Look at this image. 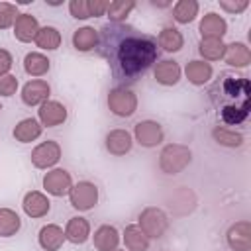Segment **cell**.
Instances as JSON below:
<instances>
[{"instance_id":"ac0fdd59","label":"cell","mask_w":251,"mask_h":251,"mask_svg":"<svg viewBox=\"0 0 251 251\" xmlns=\"http://www.w3.org/2000/svg\"><path fill=\"white\" fill-rule=\"evenodd\" d=\"M180 75H182V69L176 61L173 59H163L159 63H155V69H153V76L159 84L163 86H175L178 80H180Z\"/></svg>"},{"instance_id":"8d00e7d4","label":"cell","mask_w":251,"mask_h":251,"mask_svg":"<svg viewBox=\"0 0 251 251\" xmlns=\"http://www.w3.org/2000/svg\"><path fill=\"white\" fill-rule=\"evenodd\" d=\"M220 8L227 14H241L249 8V0H220Z\"/></svg>"},{"instance_id":"cb8c5ba5","label":"cell","mask_w":251,"mask_h":251,"mask_svg":"<svg viewBox=\"0 0 251 251\" xmlns=\"http://www.w3.org/2000/svg\"><path fill=\"white\" fill-rule=\"evenodd\" d=\"M51 69V61L47 55H43L41 51H29L25 53L24 57V71L29 75V76H45Z\"/></svg>"},{"instance_id":"60d3db41","label":"cell","mask_w":251,"mask_h":251,"mask_svg":"<svg viewBox=\"0 0 251 251\" xmlns=\"http://www.w3.org/2000/svg\"><path fill=\"white\" fill-rule=\"evenodd\" d=\"M116 251H126V249H116Z\"/></svg>"},{"instance_id":"8fae6325","label":"cell","mask_w":251,"mask_h":251,"mask_svg":"<svg viewBox=\"0 0 251 251\" xmlns=\"http://www.w3.org/2000/svg\"><path fill=\"white\" fill-rule=\"evenodd\" d=\"M67 116H69V112H67L65 104H61L59 100H47L37 110V120L43 127H57L67 122Z\"/></svg>"},{"instance_id":"d6986e66","label":"cell","mask_w":251,"mask_h":251,"mask_svg":"<svg viewBox=\"0 0 251 251\" xmlns=\"http://www.w3.org/2000/svg\"><path fill=\"white\" fill-rule=\"evenodd\" d=\"M65 239L73 245H82L90 239V222L82 216H73L65 226Z\"/></svg>"},{"instance_id":"6da1fadb","label":"cell","mask_w":251,"mask_h":251,"mask_svg":"<svg viewBox=\"0 0 251 251\" xmlns=\"http://www.w3.org/2000/svg\"><path fill=\"white\" fill-rule=\"evenodd\" d=\"M116 25H106L104 27V41L108 39V63L112 67V75L122 80V78H135L143 75L151 65L157 63L159 49L157 41L149 35L135 33L129 29Z\"/></svg>"},{"instance_id":"7a4b0ae2","label":"cell","mask_w":251,"mask_h":251,"mask_svg":"<svg viewBox=\"0 0 251 251\" xmlns=\"http://www.w3.org/2000/svg\"><path fill=\"white\" fill-rule=\"evenodd\" d=\"M192 161V151L188 145L182 143H169L159 153V169L165 175H178L182 173Z\"/></svg>"},{"instance_id":"4dcf8cb0","label":"cell","mask_w":251,"mask_h":251,"mask_svg":"<svg viewBox=\"0 0 251 251\" xmlns=\"http://www.w3.org/2000/svg\"><path fill=\"white\" fill-rule=\"evenodd\" d=\"M212 139L222 145V147H241L243 145V135L235 129H227V127H222V126H216L212 129Z\"/></svg>"},{"instance_id":"e0dca14e","label":"cell","mask_w":251,"mask_h":251,"mask_svg":"<svg viewBox=\"0 0 251 251\" xmlns=\"http://www.w3.org/2000/svg\"><path fill=\"white\" fill-rule=\"evenodd\" d=\"M120 241H122L120 231L110 224H102L100 227L94 229L92 243H94L96 251H116Z\"/></svg>"},{"instance_id":"5bb4252c","label":"cell","mask_w":251,"mask_h":251,"mask_svg":"<svg viewBox=\"0 0 251 251\" xmlns=\"http://www.w3.org/2000/svg\"><path fill=\"white\" fill-rule=\"evenodd\" d=\"M198 31L202 39H224V35L227 33V22L224 20V16L216 12H208L202 16L198 24Z\"/></svg>"},{"instance_id":"ba28073f","label":"cell","mask_w":251,"mask_h":251,"mask_svg":"<svg viewBox=\"0 0 251 251\" xmlns=\"http://www.w3.org/2000/svg\"><path fill=\"white\" fill-rule=\"evenodd\" d=\"M41 184H43V188H45L47 194L61 198V196H69V192L73 188V176H71L69 171L55 167V169H49L43 175Z\"/></svg>"},{"instance_id":"b9f144b4","label":"cell","mask_w":251,"mask_h":251,"mask_svg":"<svg viewBox=\"0 0 251 251\" xmlns=\"http://www.w3.org/2000/svg\"><path fill=\"white\" fill-rule=\"evenodd\" d=\"M0 112H2V104H0Z\"/></svg>"},{"instance_id":"7402d4cb","label":"cell","mask_w":251,"mask_h":251,"mask_svg":"<svg viewBox=\"0 0 251 251\" xmlns=\"http://www.w3.org/2000/svg\"><path fill=\"white\" fill-rule=\"evenodd\" d=\"M184 75H186V78H188L190 84H194V86H204V84L210 82V78L214 76V67H212V63H206V61H202V59H194V61L186 63Z\"/></svg>"},{"instance_id":"5b68a950","label":"cell","mask_w":251,"mask_h":251,"mask_svg":"<svg viewBox=\"0 0 251 251\" xmlns=\"http://www.w3.org/2000/svg\"><path fill=\"white\" fill-rule=\"evenodd\" d=\"M69 202L78 212H88L98 204V186L90 180H78L69 192Z\"/></svg>"},{"instance_id":"836d02e7","label":"cell","mask_w":251,"mask_h":251,"mask_svg":"<svg viewBox=\"0 0 251 251\" xmlns=\"http://www.w3.org/2000/svg\"><path fill=\"white\" fill-rule=\"evenodd\" d=\"M20 16L18 6L12 2H0V29H8L14 27L16 18Z\"/></svg>"},{"instance_id":"f35d334b","label":"cell","mask_w":251,"mask_h":251,"mask_svg":"<svg viewBox=\"0 0 251 251\" xmlns=\"http://www.w3.org/2000/svg\"><path fill=\"white\" fill-rule=\"evenodd\" d=\"M12 65H14L12 53H10L8 49H2V47H0V76H2V75H8L10 69H12Z\"/></svg>"},{"instance_id":"8992f818","label":"cell","mask_w":251,"mask_h":251,"mask_svg":"<svg viewBox=\"0 0 251 251\" xmlns=\"http://www.w3.org/2000/svg\"><path fill=\"white\" fill-rule=\"evenodd\" d=\"M61 145L55 141V139H47V141H41L39 145H35L31 149V165L35 169H41V171H49V169H55V165L61 161Z\"/></svg>"},{"instance_id":"1f68e13d","label":"cell","mask_w":251,"mask_h":251,"mask_svg":"<svg viewBox=\"0 0 251 251\" xmlns=\"http://www.w3.org/2000/svg\"><path fill=\"white\" fill-rule=\"evenodd\" d=\"M135 8V2L133 0H114L108 4V10H106V16L110 22L114 24H122L127 20V16L133 12Z\"/></svg>"},{"instance_id":"30bf717a","label":"cell","mask_w":251,"mask_h":251,"mask_svg":"<svg viewBox=\"0 0 251 251\" xmlns=\"http://www.w3.org/2000/svg\"><path fill=\"white\" fill-rule=\"evenodd\" d=\"M49 94H51V86L43 78H31V80H27L22 86V92H20L22 102L25 106H41L43 102L49 100Z\"/></svg>"},{"instance_id":"484cf974","label":"cell","mask_w":251,"mask_h":251,"mask_svg":"<svg viewBox=\"0 0 251 251\" xmlns=\"http://www.w3.org/2000/svg\"><path fill=\"white\" fill-rule=\"evenodd\" d=\"M61 41H63V35L61 31L55 27V25H43L39 27L33 43L41 49V51H55L61 47Z\"/></svg>"},{"instance_id":"4fadbf2b","label":"cell","mask_w":251,"mask_h":251,"mask_svg":"<svg viewBox=\"0 0 251 251\" xmlns=\"http://www.w3.org/2000/svg\"><path fill=\"white\" fill-rule=\"evenodd\" d=\"M104 145H106V151L114 157H124L131 151L133 147V135L127 131V129H110L104 137Z\"/></svg>"},{"instance_id":"44dd1931","label":"cell","mask_w":251,"mask_h":251,"mask_svg":"<svg viewBox=\"0 0 251 251\" xmlns=\"http://www.w3.org/2000/svg\"><path fill=\"white\" fill-rule=\"evenodd\" d=\"M224 61H226L229 67L245 69V67L251 63V51H249L247 43H243V41H231V43H226Z\"/></svg>"},{"instance_id":"f1b7e54d","label":"cell","mask_w":251,"mask_h":251,"mask_svg":"<svg viewBox=\"0 0 251 251\" xmlns=\"http://www.w3.org/2000/svg\"><path fill=\"white\" fill-rule=\"evenodd\" d=\"M22 229V218L12 208H0V237H14Z\"/></svg>"},{"instance_id":"7c38bea8","label":"cell","mask_w":251,"mask_h":251,"mask_svg":"<svg viewBox=\"0 0 251 251\" xmlns=\"http://www.w3.org/2000/svg\"><path fill=\"white\" fill-rule=\"evenodd\" d=\"M226 241L231 251H251V224L247 220L231 224L226 233Z\"/></svg>"},{"instance_id":"9a60e30c","label":"cell","mask_w":251,"mask_h":251,"mask_svg":"<svg viewBox=\"0 0 251 251\" xmlns=\"http://www.w3.org/2000/svg\"><path fill=\"white\" fill-rule=\"evenodd\" d=\"M65 241V229L57 224H45L37 233V243L43 251H59Z\"/></svg>"},{"instance_id":"ab89813d","label":"cell","mask_w":251,"mask_h":251,"mask_svg":"<svg viewBox=\"0 0 251 251\" xmlns=\"http://www.w3.org/2000/svg\"><path fill=\"white\" fill-rule=\"evenodd\" d=\"M151 6H155V8H167V6H171V2H169V0H165V2H157V0H151Z\"/></svg>"},{"instance_id":"d4e9b609","label":"cell","mask_w":251,"mask_h":251,"mask_svg":"<svg viewBox=\"0 0 251 251\" xmlns=\"http://www.w3.org/2000/svg\"><path fill=\"white\" fill-rule=\"evenodd\" d=\"M122 241H124L127 251H147L149 245H151V239L139 229L137 224L126 226V229L122 233Z\"/></svg>"},{"instance_id":"3957f363","label":"cell","mask_w":251,"mask_h":251,"mask_svg":"<svg viewBox=\"0 0 251 251\" xmlns=\"http://www.w3.org/2000/svg\"><path fill=\"white\" fill-rule=\"evenodd\" d=\"M169 216L165 214V210L157 208V206H147L141 210L139 218H137V226L139 229L149 237V239H161L167 229H169Z\"/></svg>"},{"instance_id":"e575fe53","label":"cell","mask_w":251,"mask_h":251,"mask_svg":"<svg viewBox=\"0 0 251 251\" xmlns=\"http://www.w3.org/2000/svg\"><path fill=\"white\" fill-rule=\"evenodd\" d=\"M18 86H20V82H18V78L14 75L8 73V75L0 76V96H4V98L14 96L18 92Z\"/></svg>"},{"instance_id":"52a82bcc","label":"cell","mask_w":251,"mask_h":251,"mask_svg":"<svg viewBox=\"0 0 251 251\" xmlns=\"http://www.w3.org/2000/svg\"><path fill=\"white\" fill-rule=\"evenodd\" d=\"M165 139V129L155 120H141L133 127V141H137L141 147H157Z\"/></svg>"},{"instance_id":"9c48e42d","label":"cell","mask_w":251,"mask_h":251,"mask_svg":"<svg viewBox=\"0 0 251 251\" xmlns=\"http://www.w3.org/2000/svg\"><path fill=\"white\" fill-rule=\"evenodd\" d=\"M22 210L27 218L31 220H39V218H45L51 210V200L47 194L39 192V190H29L24 194L22 198Z\"/></svg>"},{"instance_id":"83f0119b","label":"cell","mask_w":251,"mask_h":251,"mask_svg":"<svg viewBox=\"0 0 251 251\" xmlns=\"http://www.w3.org/2000/svg\"><path fill=\"white\" fill-rule=\"evenodd\" d=\"M198 12H200V4L196 0H178L173 6V18L180 25H186V24L194 22Z\"/></svg>"},{"instance_id":"f546056e","label":"cell","mask_w":251,"mask_h":251,"mask_svg":"<svg viewBox=\"0 0 251 251\" xmlns=\"http://www.w3.org/2000/svg\"><path fill=\"white\" fill-rule=\"evenodd\" d=\"M226 43L224 39H200L198 41V53L202 55V61H220L224 59Z\"/></svg>"},{"instance_id":"2e32d148","label":"cell","mask_w":251,"mask_h":251,"mask_svg":"<svg viewBox=\"0 0 251 251\" xmlns=\"http://www.w3.org/2000/svg\"><path fill=\"white\" fill-rule=\"evenodd\" d=\"M39 22H37V18L35 16H31V14H27V12H24V14H20L18 18H16V22H14V37L20 41V43H31L33 39H35V35H37V31H39Z\"/></svg>"},{"instance_id":"74e56055","label":"cell","mask_w":251,"mask_h":251,"mask_svg":"<svg viewBox=\"0 0 251 251\" xmlns=\"http://www.w3.org/2000/svg\"><path fill=\"white\" fill-rule=\"evenodd\" d=\"M108 4H110V2H106V0H88V12H90V18L106 16Z\"/></svg>"},{"instance_id":"d6a6232c","label":"cell","mask_w":251,"mask_h":251,"mask_svg":"<svg viewBox=\"0 0 251 251\" xmlns=\"http://www.w3.org/2000/svg\"><path fill=\"white\" fill-rule=\"evenodd\" d=\"M220 116L226 124L237 126V124L245 122V118L249 116V102L247 104H224L220 110Z\"/></svg>"},{"instance_id":"ffe728a7","label":"cell","mask_w":251,"mask_h":251,"mask_svg":"<svg viewBox=\"0 0 251 251\" xmlns=\"http://www.w3.org/2000/svg\"><path fill=\"white\" fill-rule=\"evenodd\" d=\"M41 133H43V126L39 124L37 118H24L12 129L14 139L20 141V143H31V141L39 139Z\"/></svg>"},{"instance_id":"603a6c76","label":"cell","mask_w":251,"mask_h":251,"mask_svg":"<svg viewBox=\"0 0 251 251\" xmlns=\"http://www.w3.org/2000/svg\"><path fill=\"white\" fill-rule=\"evenodd\" d=\"M98 45H100V35H98V29H94L92 25H82L73 31V47L76 51L88 53Z\"/></svg>"},{"instance_id":"d590c367","label":"cell","mask_w":251,"mask_h":251,"mask_svg":"<svg viewBox=\"0 0 251 251\" xmlns=\"http://www.w3.org/2000/svg\"><path fill=\"white\" fill-rule=\"evenodd\" d=\"M69 12L75 20H88L90 18L88 0H71L69 2Z\"/></svg>"},{"instance_id":"4316f807","label":"cell","mask_w":251,"mask_h":251,"mask_svg":"<svg viewBox=\"0 0 251 251\" xmlns=\"http://www.w3.org/2000/svg\"><path fill=\"white\" fill-rule=\"evenodd\" d=\"M157 45L163 47V51H167V53H176L184 45V35L180 33V29H176L173 25H167L159 31Z\"/></svg>"},{"instance_id":"277c9868","label":"cell","mask_w":251,"mask_h":251,"mask_svg":"<svg viewBox=\"0 0 251 251\" xmlns=\"http://www.w3.org/2000/svg\"><path fill=\"white\" fill-rule=\"evenodd\" d=\"M108 110L118 118H129L137 110V94L127 86H114L108 92Z\"/></svg>"}]
</instances>
